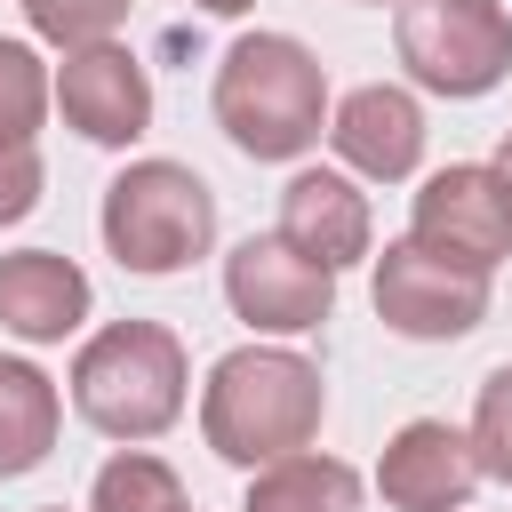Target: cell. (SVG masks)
<instances>
[{
	"label": "cell",
	"instance_id": "cell-1",
	"mask_svg": "<svg viewBox=\"0 0 512 512\" xmlns=\"http://www.w3.org/2000/svg\"><path fill=\"white\" fill-rule=\"evenodd\" d=\"M320 368L296 360V352H264V344H240L208 368V392H200V432L224 464H280L296 448H312L320 432Z\"/></svg>",
	"mask_w": 512,
	"mask_h": 512
},
{
	"label": "cell",
	"instance_id": "cell-2",
	"mask_svg": "<svg viewBox=\"0 0 512 512\" xmlns=\"http://www.w3.org/2000/svg\"><path fill=\"white\" fill-rule=\"evenodd\" d=\"M328 112V72L304 40L288 32H248L216 64V128L248 160H296L320 136Z\"/></svg>",
	"mask_w": 512,
	"mask_h": 512
},
{
	"label": "cell",
	"instance_id": "cell-3",
	"mask_svg": "<svg viewBox=\"0 0 512 512\" xmlns=\"http://www.w3.org/2000/svg\"><path fill=\"white\" fill-rule=\"evenodd\" d=\"M72 408L104 440H160L184 416V344L160 320H112L72 360Z\"/></svg>",
	"mask_w": 512,
	"mask_h": 512
},
{
	"label": "cell",
	"instance_id": "cell-4",
	"mask_svg": "<svg viewBox=\"0 0 512 512\" xmlns=\"http://www.w3.org/2000/svg\"><path fill=\"white\" fill-rule=\"evenodd\" d=\"M216 240V192L176 168V160H136L104 184V248L120 256V272H184L192 256H208Z\"/></svg>",
	"mask_w": 512,
	"mask_h": 512
},
{
	"label": "cell",
	"instance_id": "cell-5",
	"mask_svg": "<svg viewBox=\"0 0 512 512\" xmlns=\"http://www.w3.org/2000/svg\"><path fill=\"white\" fill-rule=\"evenodd\" d=\"M400 64L432 96H488L512 72V16L496 0H400Z\"/></svg>",
	"mask_w": 512,
	"mask_h": 512
},
{
	"label": "cell",
	"instance_id": "cell-6",
	"mask_svg": "<svg viewBox=\"0 0 512 512\" xmlns=\"http://www.w3.org/2000/svg\"><path fill=\"white\" fill-rule=\"evenodd\" d=\"M480 312H488V272L448 264L424 240H392L376 256V320L384 328H400L416 344H448V336H472Z\"/></svg>",
	"mask_w": 512,
	"mask_h": 512
},
{
	"label": "cell",
	"instance_id": "cell-7",
	"mask_svg": "<svg viewBox=\"0 0 512 512\" xmlns=\"http://www.w3.org/2000/svg\"><path fill=\"white\" fill-rule=\"evenodd\" d=\"M224 296L248 328H272V336H296V328H320L328 304H336V272L312 264L296 240L280 232H248L232 256H224Z\"/></svg>",
	"mask_w": 512,
	"mask_h": 512
},
{
	"label": "cell",
	"instance_id": "cell-8",
	"mask_svg": "<svg viewBox=\"0 0 512 512\" xmlns=\"http://www.w3.org/2000/svg\"><path fill=\"white\" fill-rule=\"evenodd\" d=\"M408 240H424L432 256L472 264V272H488L496 256H512V192H504V176L496 168H472V160L464 168H440L416 192Z\"/></svg>",
	"mask_w": 512,
	"mask_h": 512
},
{
	"label": "cell",
	"instance_id": "cell-9",
	"mask_svg": "<svg viewBox=\"0 0 512 512\" xmlns=\"http://www.w3.org/2000/svg\"><path fill=\"white\" fill-rule=\"evenodd\" d=\"M56 104L64 120L88 136V144H136L152 128V80L128 48L112 40H88V48H64V72H56Z\"/></svg>",
	"mask_w": 512,
	"mask_h": 512
},
{
	"label": "cell",
	"instance_id": "cell-10",
	"mask_svg": "<svg viewBox=\"0 0 512 512\" xmlns=\"http://www.w3.org/2000/svg\"><path fill=\"white\" fill-rule=\"evenodd\" d=\"M376 480H384V504L392 512H464L472 488H480V456H472V440L456 424L416 416V424L392 432Z\"/></svg>",
	"mask_w": 512,
	"mask_h": 512
},
{
	"label": "cell",
	"instance_id": "cell-11",
	"mask_svg": "<svg viewBox=\"0 0 512 512\" xmlns=\"http://www.w3.org/2000/svg\"><path fill=\"white\" fill-rule=\"evenodd\" d=\"M328 136H336V152H344L360 176H376V184H392V176H408V168L424 160V112H416L408 88H384V80L352 88V96L336 104Z\"/></svg>",
	"mask_w": 512,
	"mask_h": 512
},
{
	"label": "cell",
	"instance_id": "cell-12",
	"mask_svg": "<svg viewBox=\"0 0 512 512\" xmlns=\"http://www.w3.org/2000/svg\"><path fill=\"white\" fill-rule=\"evenodd\" d=\"M88 320V272L56 248H24L0 256V328H16L24 344H64Z\"/></svg>",
	"mask_w": 512,
	"mask_h": 512
},
{
	"label": "cell",
	"instance_id": "cell-13",
	"mask_svg": "<svg viewBox=\"0 0 512 512\" xmlns=\"http://www.w3.org/2000/svg\"><path fill=\"white\" fill-rule=\"evenodd\" d=\"M368 200L344 184V176H328V168H304V176H288V192H280V240H296L312 264H328V272H344V264H360L368 256Z\"/></svg>",
	"mask_w": 512,
	"mask_h": 512
},
{
	"label": "cell",
	"instance_id": "cell-14",
	"mask_svg": "<svg viewBox=\"0 0 512 512\" xmlns=\"http://www.w3.org/2000/svg\"><path fill=\"white\" fill-rule=\"evenodd\" d=\"M56 424H64L56 384H48L32 360H0V480L32 472V464L56 448Z\"/></svg>",
	"mask_w": 512,
	"mask_h": 512
},
{
	"label": "cell",
	"instance_id": "cell-15",
	"mask_svg": "<svg viewBox=\"0 0 512 512\" xmlns=\"http://www.w3.org/2000/svg\"><path fill=\"white\" fill-rule=\"evenodd\" d=\"M240 512H360V472L336 464V456H280L256 472L248 504Z\"/></svg>",
	"mask_w": 512,
	"mask_h": 512
},
{
	"label": "cell",
	"instance_id": "cell-16",
	"mask_svg": "<svg viewBox=\"0 0 512 512\" xmlns=\"http://www.w3.org/2000/svg\"><path fill=\"white\" fill-rule=\"evenodd\" d=\"M88 512H192V504H184V480H176L160 456H144V448H120V456L96 472V496H88Z\"/></svg>",
	"mask_w": 512,
	"mask_h": 512
},
{
	"label": "cell",
	"instance_id": "cell-17",
	"mask_svg": "<svg viewBox=\"0 0 512 512\" xmlns=\"http://www.w3.org/2000/svg\"><path fill=\"white\" fill-rule=\"evenodd\" d=\"M40 112H48V72H40V56H32L24 40H0V136L32 144Z\"/></svg>",
	"mask_w": 512,
	"mask_h": 512
},
{
	"label": "cell",
	"instance_id": "cell-18",
	"mask_svg": "<svg viewBox=\"0 0 512 512\" xmlns=\"http://www.w3.org/2000/svg\"><path fill=\"white\" fill-rule=\"evenodd\" d=\"M136 0H24L32 32L56 40V48H88V40H112V24L128 16Z\"/></svg>",
	"mask_w": 512,
	"mask_h": 512
},
{
	"label": "cell",
	"instance_id": "cell-19",
	"mask_svg": "<svg viewBox=\"0 0 512 512\" xmlns=\"http://www.w3.org/2000/svg\"><path fill=\"white\" fill-rule=\"evenodd\" d=\"M472 456H480L488 480L512 488V368H496V376L480 384V408H472Z\"/></svg>",
	"mask_w": 512,
	"mask_h": 512
},
{
	"label": "cell",
	"instance_id": "cell-20",
	"mask_svg": "<svg viewBox=\"0 0 512 512\" xmlns=\"http://www.w3.org/2000/svg\"><path fill=\"white\" fill-rule=\"evenodd\" d=\"M32 208H40V152L16 144V136H0V224H16Z\"/></svg>",
	"mask_w": 512,
	"mask_h": 512
},
{
	"label": "cell",
	"instance_id": "cell-21",
	"mask_svg": "<svg viewBox=\"0 0 512 512\" xmlns=\"http://www.w3.org/2000/svg\"><path fill=\"white\" fill-rule=\"evenodd\" d=\"M192 8H208V16H240V8H256V0H192Z\"/></svg>",
	"mask_w": 512,
	"mask_h": 512
},
{
	"label": "cell",
	"instance_id": "cell-22",
	"mask_svg": "<svg viewBox=\"0 0 512 512\" xmlns=\"http://www.w3.org/2000/svg\"><path fill=\"white\" fill-rule=\"evenodd\" d=\"M496 176H504V192H512V128H504V152H496Z\"/></svg>",
	"mask_w": 512,
	"mask_h": 512
},
{
	"label": "cell",
	"instance_id": "cell-23",
	"mask_svg": "<svg viewBox=\"0 0 512 512\" xmlns=\"http://www.w3.org/2000/svg\"><path fill=\"white\" fill-rule=\"evenodd\" d=\"M48 512H56V504H48Z\"/></svg>",
	"mask_w": 512,
	"mask_h": 512
}]
</instances>
